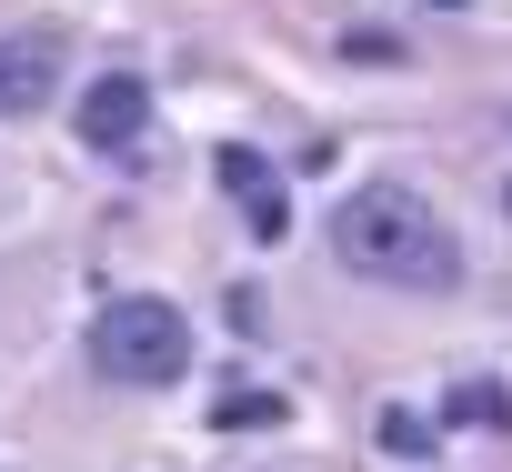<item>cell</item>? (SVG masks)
Returning <instances> with one entry per match:
<instances>
[{
    "mask_svg": "<svg viewBox=\"0 0 512 472\" xmlns=\"http://www.w3.org/2000/svg\"><path fill=\"white\" fill-rule=\"evenodd\" d=\"M332 252H342V272L392 282V292H452V282H462L452 231H442L432 201L402 191V181H362V191L332 211Z\"/></svg>",
    "mask_w": 512,
    "mask_h": 472,
    "instance_id": "cell-1",
    "label": "cell"
},
{
    "mask_svg": "<svg viewBox=\"0 0 512 472\" xmlns=\"http://www.w3.org/2000/svg\"><path fill=\"white\" fill-rule=\"evenodd\" d=\"M282 412H292V402H282V392H231V402H221V412H211V422H221V432H272V422H282Z\"/></svg>",
    "mask_w": 512,
    "mask_h": 472,
    "instance_id": "cell-5",
    "label": "cell"
},
{
    "mask_svg": "<svg viewBox=\"0 0 512 472\" xmlns=\"http://www.w3.org/2000/svg\"><path fill=\"white\" fill-rule=\"evenodd\" d=\"M91 362H101V382L171 392V382L191 372V322H181V302H161V292H131V302H111V312L91 322Z\"/></svg>",
    "mask_w": 512,
    "mask_h": 472,
    "instance_id": "cell-2",
    "label": "cell"
},
{
    "mask_svg": "<svg viewBox=\"0 0 512 472\" xmlns=\"http://www.w3.org/2000/svg\"><path fill=\"white\" fill-rule=\"evenodd\" d=\"M211 161H221V191H241V201L262 191V151H241V141H231V151H211Z\"/></svg>",
    "mask_w": 512,
    "mask_h": 472,
    "instance_id": "cell-7",
    "label": "cell"
},
{
    "mask_svg": "<svg viewBox=\"0 0 512 472\" xmlns=\"http://www.w3.org/2000/svg\"><path fill=\"white\" fill-rule=\"evenodd\" d=\"M452 412L492 432V422H512V392H502V382H462V392H452Z\"/></svg>",
    "mask_w": 512,
    "mask_h": 472,
    "instance_id": "cell-6",
    "label": "cell"
},
{
    "mask_svg": "<svg viewBox=\"0 0 512 472\" xmlns=\"http://www.w3.org/2000/svg\"><path fill=\"white\" fill-rule=\"evenodd\" d=\"M442 11H462V0H442Z\"/></svg>",
    "mask_w": 512,
    "mask_h": 472,
    "instance_id": "cell-9",
    "label": "cell"
},
{
    "mask_svg": "<svg viewBox=\"0 0 512 472\" xmlns=\"http://www.w3.org/2000/svg\"><path fill=\"white\" fill-rule=\"evenodd\" d=\"M251 231H262V242H282V231H292V201H282V191H251Z\"/></svg>",
    "mask_w": 512,
    "mask_h": 472,
    "instance_id": "cell-8",
    "label": "cell"
},
{
    "mask_svg": "<svg viewBox=\"0 0 512 472\" xmlns=\"http://www.w3.org/2000/svg\"><path fill=\"white\" fill-rule=\"evenodd\" d=\"M141 131H151V81L111 71V81L81 91V141H91V151H131Z\"/></svg>",
    "mask_w": 512,
    "mask_h": 472,
    "instance_id": "cell-3",
    "label": "cell"
},
{
    "mask_svg": "<svg viewBox=\"0 0 512 472\" xmlns=\"http://www.w3.org/2000/svg\"><path fill=\"white\" fill-rule=\"evenodd\" d=\"M51 81H61V41L51 31H11L0 41V121H31L51 101Z\"/></svg>",
    "mask_w": 512,
    "mask_h": 472,
    "instance_id": "cell-4",
    "label": "cell"
}]
</instances>
